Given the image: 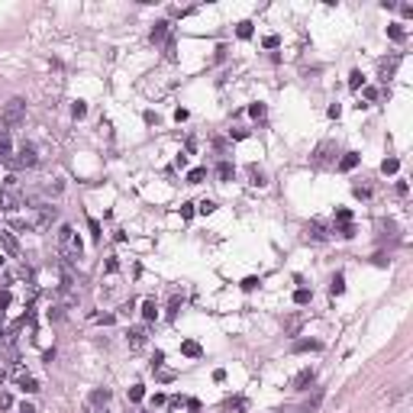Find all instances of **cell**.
Masks as SVG:
<instances>
[{"mask_svg":"<svg viewBox=\"0 0 413 413\" xmlns=\"http://www.w3.org/2000/svg\"><path fill=\"white\" fill-rule=\"evenodd\" d=\"M397 65H400V55H394L391 61H381V68H378V78H381V81L388 84L391 78H394V71H397Z\"/></svg>","mask_w":413,"mask_h":413,"instance_id":"cell-14","label":"cell"},{"mask_svg":"<svg viewBox=\"0 0 413 413\" xmlns=\"http://www.w3.org/2000/svg\"><path fill=\"white\" fill-rule=\"evenodd\" d=\"M0 362H4V352H0Z\"/></svg>","mask_w":413,"mask_h":413,"instance_id":"cell-63","label":"cell"},{"mask_svg":"<svg viewBox=\"0 0 413 413\" xmlns=\"http://www.w3.org/2000/svg\"><path fill=\"white\" fill-rule=\"evenodd\" d=\"M7 165H10L13 171H23V168H36V165H39V152H36V145H32V142H23V148H20V152H16V155H13V158H10Z\"/></svg>","mask_w":413,"mask_h":413,"instance_id":"cell-3","label":"cell"},{"mask_svg":"<svg viewBox=\"0 0 413 413\" xmlns=\"http://www.w3.org/2000/svg\"><path fill=\"white\" fill-rule=\"evenodd\" d=\"M245 407H249V400H245V397H233V400L223 403V413H245Z\"/></svg>","mask_w":413,"mask_h":413,"instance_id":"cell-20","label":"cell"},{"mask_svg":"<svg viewBox=\"0 0 413 413\" xmlns=\"http://www.w3.org/2000/svg\"><path fill=\"white\" fill-rule=\"evenodd\" d=\"M332 152H336V142H329V139H326V142H320V145H316V152H313V158H310V162L316 165V168H320V165H336V155H332Z\"/></svg>","mask_w":413,"mask_h":413,"instance_id":"cell-8","label":"cell"},{"mask_svg":"<svg viewBox=\"0 0 413 413\" xmlns=\"http://www.w3.org/2000/svg\"><path fill=\"white\" fill-rule=\"evenodd\" d=\"M323 349V342H316V339H294V346H291V352H320Z\"/></svg>","mask_w":413,"mask_h":413,"instance_id":"cell-15","label":"cell"},{"mask_svg":"<svg viewBox=\"0 0 413 413\" xmlns=\"http://www.w3.org/2000/svg\"><path fill=\"white\" fill-rule=\"evenodd\" d=\"M181 304H184V297H181V294H174V297H171V304H168V320H174V316H178Z\"/></svg>","mask_w":413,"mask_h":413,"instance_id":"cell-34","label":"cell"},{"mask_svg":"<svg viewBox=\"0 0 413 413\" xmlns=\"http://www.w3.org/2000/svg\"><path fill=\"white\" fill-rule=\"evenodd\" d=\"M162 365H165V352H155V355H152V365H148V368H152V371H158Z\"/></svg>","mask_w":413,"mask_h":413,"instance_id":"cell-49","label":"cell"},{"mask_svg":"<svg viewBox=\"0 0 413 413\" xmlns=\"http://www.w3.org/2000/svg\"><path fill=\"white\" fill-rule=\"evenodd\" d=\"M213 210H216V204H213V200H200V204H197V213H204V216H210Z\"/></svg>","mask_w":413,"mask_h":413,"instance_id":"cell-41","label":"cell"},{"mask_svg":"<svg viewBox=\"0 0 413 413\" xmlns=\"http://www.w3.org/2000/svg\"><path fill=\"white\" fill-rule=\"evenodd\" d=\"M26 117V100L23 97H10L4 103V110H0V123L4 126H20Z\"/></svg>","mask_w":413,"mask_h":413,"instance_id":"cell-2","label":"cell"},{"mask_svg":"<svg viewBox=\"0 0 413 413\" xmlns=\"http://www.w3.org/2000/svg\"><path fill=\"white\" fill-rule=\"evenodd\" d=\"M20 210V197L13 191H0V213H16Z\"/></svg>","mask_w":413,"mask_h":413,"instance_id":"cell-13","label":"cell"},{"mask_svg":"<svg viewBox=\"0 0 413 413\" xmlns=\"http://www.w3.org/2000/svg\"><path fill=\"white\" fill-rule=\"evenodd\" d=\"M336 223H352V210L339 207V210H336Z\"/></svg>","mask_w":413,"mask_h":413,"instance_id":"cell-44","label":"cell"},{"mask_svg":"<svg viewBox=\"0 0 413 413\" xmlns=\"http://www.w3.org/2000/svg\"><path fill=\"white\" fill-rule=\"evenodd\" d=\"M133 310H136V301H126L120 307V316H133Z\"/></svg>","mask_w":413,"mask_h":413,"instance_id":"cell-51","label":"cell"},{"mask_svg":"<svg viewBox=\"0 0 413 413\" xmlns=\"http://www.w3.org/2000/svg\"><path fill=\"white\" fill-rule=\"evenodd\" d=\"M52 219H58V207L39 204V207H36V219H29V230H49Z\"/></svg>","mask_w":413,"mask_h":413,"instance_id":"cell-4","label":"cell"},{"mask_svg":"<svg viewBox=\"0 0 413 413\" xmlns=\"http://www.w3.org/2000/svg\"><path fill=\"white\" fill-rule=\"evenodd\" d=\"M4 336H7V329H4V326H0V339H4Z\"/></svg>","mask_w":413,"mask_h":413,"instance_id":"cell-61","label":"cell"},{"mask_svg":"<svg viewBox=\"0 0 413 413\" xmlns=\"http://www.w3.org/2000/svg\"><path fill=\"white\" fill-rule=\"evenodd\" d=\"M320 403H323V391H316V394H313V400H307L297 413H316V407H320Z\"/></svg>","mask_w":413,"mask_h":413,"instance_id":"cell-28","label":"cell"},{"mask_svg":"<svg viewBox=\"0 0 413 413\" xmlns=\"http://www.w3.org/2000/svg\"><path fill=\"white\" fill-rule=\"evenodd\" d=\"M10 304H13V294H10V287H0V323H4L7 310H10Z\"/></svg>","mask_w":413,"mask_h":413,"instance_id":"cell-23","label":"cell"},{"mask_svg":"<svg viewBox=\"0 0 413 413\" xmlns=\"http://www.w3.org/2000/svg\"><path fill=\"white\" fill-rule=\"evenodd\" d=\"M110 403V388H94L87 394V413H103Z\"/></svg>","mask_w":413,"mask_h":413,"instance_id":"cell-6","label":"cell"},{"mask_svg":"<svg viewBox=\"0 0 413 413\" xmlns=\"http://www.w3.org/2000/svg\"><path fill=\"white\" fill-rule=\"evenodd\" d=\"M313 381H316V371H313V368H304V371H297V374H294L291 388H294V391H310V388H313Z\"/></svg>","mask_w":413,"mask_h":413,"instance_id":"cell-11","label":"cell"},{"mask_svg":"<svg viewBox=\"0 0 413 413\" xmlns=\"http://www.w3.org/2000/svg\"><path fill=\"white\" fill-rule=\"evenodd\" d=\"M145 397V388L142 384H133V388H129V400H142Z\"/></svg>","mask_w":413,"mask_h":413,"instance_id":"cell-45","label":"cell"},{"mask_svg":"<svg viewBox=\"0 0 413 413\" xmlns=\"http://www.w3.org/2000/svg\"><path fill=\"white\" fill-rule=\"evenodd\" d=\"M13 378H16V384H20V391H23V394H39V381H36V378H32L29 371H26L20 362L13 365Z\"/></svg>","mask_w":413,"mask_h":413,"instance_id":"cell-5","label":"cell"},{"mask_svg":"<svg viewBox=\"0 0 413 413\" xmlns=\"http://www.w3.org/2000/svg\"><path fill=\"white\" fill-rule=\"evenodd\" d=\"M117 268H120V261L110 255V258H107V275H117Z\"/></svg>","mask_w":413,"mask_h":413,"instance_id":"cell-53","label":"cell"},{"mask_svg":"<svg viewBox=\"0 0 413 413\" xmlns=\"http://www.w3.org/2000/svg\"><path fill=\"white\" fill-rule=\"evenodd\" d=\"M388 39L391 42H407V29H403L400 23H391L388 26Z\"/></svg>","mask_w":413,"mask_h":413,"instance_id":"cell-25","label":"cell"},{"mask_svg":"<svg viewBox=\"0 0 413 413\" xmlns=\"http://www.w3.org/2000/svg\"><path fill=\"white\" fill-rule=\"evenodd\" d=\"M233 174H236L233 162H219V165H216V178H219V181H230Z\"/></svg>","mask_w":413,"mask_h":413,"instance_id":"cell-26","label":"cell"},{"mask_svg":"<svg viewBox=\"0 0 413 413\" xmlns=\"http://www.w3.org/2000/svg\"><path fill=\"white\" fill-rule=\"evenodd\" d=\"M13 158V145H10V133H0V162H10Z\"/></svg>","mask_w":413,"mask_h":413,"instance_id":"cell-19","label":"cell"},{"mask_svg":"<svg viewBox=\"0 0 413 413\" xmlns=\"http://www.w3.org/2000/svg\"><path fill=\"white\" fill-rule=\"evenodd\" d=\"M181 355L184 358H200V355H204V349H200V342H194V339H184L181 342Z\"/></svg>","mask_w":413,"mask_h":413,"instance_id":"cell-17","label":"cell"},{"mask_svg":"<svg viewBox=\"0 0 413 413\" xmlns=\"http://www.w3.org/2000/svg\"><path fill=\"white\" fill-rule=\"evenodd\" d=\"M148 39H152L155 46H158V42H168V39H171V23H168V20H158V23L152 26V32H148Z\"/></svg>","mask_w":413,"mask_h":413,"instance_id":"cell-12","label":"cell"},{"mask_svg":"<svg viewBox=\"0 0 413 413\" xmlns=\"http://www.w3.org/2000/svg\"><path fill=\"white\" fill-rule=\"evenodd\" d=\"M336 233L342 236V239H352L358 230H355V223H339V226H336Z\"/></svg>","mask_w":413,"mask_h":413,"instance_id":"cell-33","label":"cell"},{"mask_svg":"<svg viewBox=\"0 0 413 413\" xmlns=\"http://www.w3.org/2000/svg\"><path fill=\"white\" fill-rule=\"evenodd\" d=\"M245 171H249V184H252V187H265V171H261L258 168V165H249V168H245Z\"/></svg>","mask_w":413,"mask_h":413,"instance_id":"cell-18","label":"cell"},{"mask_svg":"<svg viewBox=\"0 0 413 413\" xmlns=\"http://www.w3.org/2000/svg\"><path fill=\"white\" fill-rule=\"evenodd\" d=\"M0 271H4V258H0Z\"/></svg>","mask_w":413,"mask_h":413,"instance_id":"cell-62","label":"cell"},{"mask_svg":"<svg viewBox=\"0 0 413 413\" xmlns=\"http://www.w3.org/2000/svg\"><path fill=\"white\" fill-rule=\"evenodd\" d=\"M249 117H252V120H258V123H261V120H265V117H268V110H265V103H249Z\"/></svg>","mask_w":413,"mask_h":413,"instance_id":"cell-30","label":"cell"},{"mask_svg":"<svg viewBox=\"0 0 413 413\" xmlns=\"http://www.w3.org/2000/svg\"><path fill=\"white\" fill-rule=\"evenodd\" d=\"M97 323H103V326H113L117 323V313H100V316H94Z\"/></svg>","mask_w":413,"mask_h":413,"instance_id":"cell-47","label":"cell"},{"mask_svg":"<svg viewBox=\"0 0 413 413\" xmlns=\"http://www.w3.org/2000/svg\"><path fill=\"white\" fill-rule=\"evenodd\" d=\"M358 162H362V155H358V152H342V158L336 162V168L339 171H352V168H358Z\"/></svg>","mask_w":413,"mask_h":413,"instance_id":"cell-16","label":"cell"},{"mask_svg":"<svg viewBox=\"0 0 413 413\" xmlns=\"http://www.w3.org/2000/svg\"><path fill=\"white\" fill-rule=\"evenodd\" d=\"M16 184H20V178H16V174H7L4 178V191H16Z\"/></svg>","mask_w":413,"mask_h":413,"instance_id":"cell-48","label":"cell"},{"mask_svg":"<svg viewBox=\"0 0 413 413\" xmlns=\"http://www.w3.org/2000/svg\"><path fill=\"white\" fill-rule=\"evenodd\" d=\"M187 410L197 413V410H200V400H197V397H187Z\"/></svg>","mask_w":413,"mask_h":413,"instance_id":"cell-58","label":"cell"},{"mask_svg":"<svg viewBox=\"0 0 413 413\" xmlns=\"http://www.w3.org/2000/svg\"><path fill=\"white\" fill-rule=\"evenodd\" d=\"M58 252H61V258H65V265H74V261L81 258V239H78L71 223L58 226Z\"/></svg>","mask_w":413,"mask_h":413,"instance_id":"cell-1","label":"cell"},{"mask_svg":"<svg viewBox=\"0 0 413 413\" xmlns=\"http://www.w3.org/2000/svg\"><path fill=\"white\" fill-rule=\"evenodd\" d=\"M342 291H346V275H342V271H336V275H332V281H329V294L339 297Z\"/></svg>","mask_w":413,"mask_h":413,"instance_id":"cell-22","label":"cell"},{"mask_svg":"<svg viewBox=\"0 0 413 413\" xmlns=\"http://www.w3.org/2000/svg\"><path fill=\"white\" fill-rule=\"evenodd\" d=\"M7 374H10V371H7V368H4V365H0V388H4V381H7Z\"/></svg>","mask_w":413,"mask_h":413,"instance_id":"cell-60","label":"cell"},{"mask_svg":"<svg viewBox=\"0 0 413 413\" xmlns=\"http://www.w3.org/2000/svg\"><path fill=\"white\" fill-rule=\"evenodd\" d=\"M71 117H74V120H84V117H87V103H84V100L71 103Z\"/></svg>","mask_w":413,"mask_h":413,"instance_id":"cell-36","label":"cell"},{"mask_svg":"<svg viewBox=\"0 0 413 413\" xmlns=\"http://www.w3.org/2000/svg\"><path fill=\"white\" fill-rule=\"evenodd\" d=\"M126 346L133 349V352H142L148 346V326H129L126 329Z\"/></svg>","mask_w":413,"mask_h":413,"instance_id":"cell-7","label":"cell"},{"mask_svg":"<svg viewBox=\"0 0 413 413\" xmlns=\"http://www.w3.org/2000/svg\"><path fill=\"white\" fill-rule=\"evenodd\" d=\"M252 32H255V29H252V20H242L239 26H236V36H239V39H252Z\"/></svg>","mask_w":413,"mask_h":413,"instance_id":"cell-31","label":"cell"},{"mask_svg":"<svg viewBox=\"0 0 413 413\" xmlns=\"http://www.w3.org/2000/svg\"><path fill=\"white\" fill-rule=\"evenodd\" d=\"M148 403H152V410H158V407H165V403H168V397H165V394H152Z\"/></svg>","mask_w":413,"mask_h":413,"instance_id":"cell-46","label":"cell"},{"mask_svg":"<svg viewBox=\"0 0 413 413\" xmlns=\"http://www.w3.org/2000/svg\"><path fill=\"white\" fill-rule=\"evenodd\" d=\"M16 413H36V407H32V403H20V407H16Z\"/></svg>","mask_w":413,"mask_h":413,"instance_id":"cell-57","label":"cell"},{"mask_svg":"<svg viewBox=\"0 0 413 413\" xmlns=\"http://www.w3.org/2000/svg\"><path fill=\"white\" fill-rule=\"evenodd\" d=\"M0 165H4V162H0Z\"/></svg>","mask_w":413,"mask_h":413,"instance_id":"cell-64","label":"cell"},{"mask_svg":"<svg viewBox=\"0 0 413 413\" xmlns=\"http://www.w3.org/2000/svg\"><path fill=\"white\" fill-rule=\"evenodd\" d=\"M349 87H352V91H362V87H365V74L358 71V68H355L352 74H349Z\"/></svg>","mask_w":413,"mask_h":413,"instance_id":"cell-32","label":"cell"},{"mask_svg":"<svg viewBox=\"0 0 413 413\" xmlns=\"http://www.w3.org/2000/svg\"><path fill=\"white\" fill-rule=\"evenodd\" d=\"M0 410H13V394L10 391H0Z\"/></svg>","mask_w":413,"mask_h":413,"instance_id":"cell-39","label":"cell"},{"mask_svg":"<svg viewBox=\"0 0 413 413\" xmlns=\"http://www.w3.org/2000/svg\"><path fill=\"white\" fill-rule=\"evenodd\" d=\"M87 226H91V236H94V242H100V223H97V219H87Z\"/></svg>","mask_w":413,"mask_h":413,"instance_id":"cell-50","label":"cell"},{"mask_svg":"<svg viewBox=\"0 0 413 413\" xmlns=\"http://www.w3.org/2000/svg\"><path fill=\"white\" fill-rule=\"evenodd\" d=\"M378 97H381V91H378V87H368V84L362 87V100H365L362 107H368V103H378Z\"/></svg>","mask_w":413,"mask_h":413,"instance_id":"cell-27","label":"cell"},{"mask_svg":"<svg viewBox=\"0 0 413 413\" xmlns=\"http://www.w3.org/2000/svg\"><path fill=\"white\" fill-rule=\"evenodd\" d=\"M400 13H403V20H410L413 16V4H400Z\"/></svg>","mask_w":413,"mask_h":413,"instance_id":"cell-54","label":"cell"},{"mask_svg":"<svg viewBox=\"0 0 413 413\" xmlns=\"http://www.w3.org/2000/svg\"><path fill=\"white\" fill-rule=\"evenodd\" d=\"M204 178H207V168H191L187 171V184H200Z\"/></svg>","mask_w":413,"mask_h":413,"instance_id":"cell-35","label":"cell"},{"mask_svg":"<svg viewBox=\"0 0 413 413\" xmlns=\"http://www.w3.org/2000/svg\"><path fill=\"white\" fill-rule=\"evenodd\" d=\"M352 194H355L358 200H368V197H371V187H368V184H355V187H352Z\"/></svg>","mask_w":413,"mask_h":413,"instance_id":"cell-37","label":"cell"},{"mask_svg":"<svg viewBox=\"0 0 413 413\" xmlns=\"http://www.w3.org/2000/svg\"><path fill=\"white\" fill-rule=\"evenodd\" d=\"M394 191H397V197H407V181H397V187H394Z\"/></svg>","mask_w":413,"mask_h":413,"instance_id":"cell-56","label":"cell"},{"mask_svg":"<svg viewBox=\"0 0 413 413\" xmlns=\"http://www.w3.org/2000/svg\"><path fill=\"white\" fill-rule=\"evenodd\" d=\"M165 58H168V61H174V58H178V46H174V39H168V42H165Z\"/></svg>","mask_w":413,"mask_h":413,"instance_id":"cell-42","label":"cell"},{"mask_svg":"<svg viewBox=\"0 0 413 413\" xmlns=\"http://www.w3.org/2000/svg\"><path fill=\"white\" fill-rule=\"evenodd\" d=\"M310 287H297V291H294V304L297 307H307V304H310Z\"/></svg>","mask_w":413,"mask_h":413,"instance_id":"cell-29","label":"cell"},{"mask_svg":"<svg viewBox=\"0 0 413 413\" xmlns=\"http://www.w3.org/2000/svg\"><path fill=\"white\" fill-rule=\"evenodd\" d=\"M339 113H342V107H339V103H332V107H329V117H332V120H339Z\"/></svg>","mask_w":413,"mask_h":413,"instance_id":"cell-59","label":"cell"},{"mask_svg":"<svg viewBox=\"0 0 413 413\" xmlns=\"http://www.w3.org/2000/svg\"><path fill=\"white\" fill-rule=\"evenodd\" d=\"M329 239V230H326V223H323V219H310V223H307V242H326Z\"/></svg>","mask_w":413,"mask_h":413,"instance_id":"cell-9","label":"cell"},{"mask_svg":"<svg viewBox=\"0 0 413 413\" xmlns=\"http://www.w3.org/2000/svg\"><path fill=\"white\" fill-rule=\"evenodd\" d=\"M397 171H400V158L397 155H388L381 162V174H397Z\"/></svg>","mask_w":413,"mask_h":413,"instance_id":"cell-24","label":"cell"},{"mask_svg":"<svg viewBox=\"0 0 413 413\" xmlns=\"http://www.w3.org/2000/svg\"><path fill=\"white\" fill-rule=\"evenodd\" d=\"M139 313H142L145 323H155L158 320V304L155 301H142V310H139Z\"/></svg>","mask_w":413,"mask_h":413,"instance_id":"cell-21","label":"cell"},{"mask_svg":"<svg viewBox=\"0 0 413 413\" xmlns=\"http://www.w3.org/2000/svg\"><path fill=\"white\" fill-rule=\"evenodd\" d=\"M187 117H191V113L184 110V107H178V110H174V120H178V123H184V120H187Z\"/></svg>","mask_w":413,"mask_h":413,"instance_id":"cell-55","label":"cell"},{"mask_svg":"<svg viewBox=\"0 0 413 413\" xmlns=\"http://www.w3.org/2000/svg\"><path fill=\"white\" fill-rule=\"evenodd\" d=\"M278 36H265V39H261V46H265V49H278Z\"/></svg>","mask_w":413,"mask_h":413,"instance_id":"cell-52","label":"cell"},{"mask_svg":"<svg viewBox=\"0 0 413 413\" xmlns=\"http://www.w3.org/2000/svg\"><path fill=\"white\" fill-rule=\"evenodd\" d=\"M194 213H197V204H191V200H187V204H181V219H191Z\"/></svg>","mask_w":413,"mask_h":413,"instance_id":"cell-43","label":"cell"},{"mask_svg":"<svg viewBox=\"0 0 413 413\" xmlns=\"http://www.w3.org/2000/svg\"><path fill=\"white\" fill-rule=\"evenodd\" d=\"M258 284H261V281H258L255 275H249V278H242V284H239V287H242V291H255Z\"/></svg>","mask_w":413,"mask_h":413,"instance_id":"cell-40","label":"cell"},{"mask_svg":"<svg viewBox=\"0 0 413 413\" xmlns=\"http://www.w3.org/2000/svg\"><path fill=\"white\" fill-rule=\"evenodd\" d=\"M0 249L7 252V258H20V239L10 230H0Z\"/></svg>","mask_w":413,"mask_h":413,"instance_id":"cell-10","label":"cell"},{"mask_svg":"<svg viewBox=\"0 0 413 413\" xmlns=\"http://www.w3.org/2000/svg\"><path fill=\"white\" fill-rule=\"evenodd\" d=\"M230 139L242 142V139H249V129H245V126H233V129H230Z\"/></svg>","mask_w":413,"mask_h":413,"instance_id":"cell-38","label":"cell"}]
</instances>
